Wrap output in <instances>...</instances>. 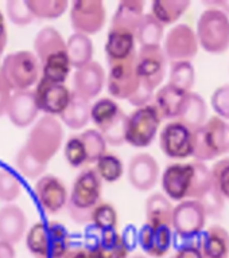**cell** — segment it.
Instances as JSON below:
<instances>
[{"instance_id":"6da1fadb","label":"cell","mask_w":229,"mask_h":258,"mask_svg":"<svg viewBox=\"0 0 229 258\" xmlns=\"http://www.w3.org/2000/svg\"><path fill=\"white\" fill-rule=\"evenodd\" d=\"M161 185L170 201H198L208 215H217L224 207V198L214 187L210 168L202 161L166 165Z\"/></svg>"},{"instance_id":"7a4b0ae2","label":"cell","mask_w":229,"mask_h":258,"mask_svg":"<svg viewBox=\"0 0 229 258\" xmlns=\"http://www.w3.org/2000/svg\"><path fill=\"white\" fill-rule=\"evenodd\" d=\"M103 181L93 168L82 169L73 180L66 203L73 222L86 225L90 222L92 211L101 202Z\"/></svg>"},{"instance_id":"3957f363","label":"cell","mask_w":229,"mask_h":258,"mask_svg":"<svg viewBox=\"0 0 229 258\" xmlns=\"http://www.w3.org/2000/svg\"><path fill=\"white\" fill-rule=\"evenodd\" d=\"M26 247L35 258H64L69 250V233L60 222H36L26 233Z\"/></svg>"},{"instance_id":"277c9868","label":"cell","mask_w":229,"mask_h":258,"mask_svg":"<svg viewBox=\"0 0 229 258\" xmlns=\"http://www.w3.org/2000/svg\"><path fill=\"white\" fill-rule=\"evenodd\" d=\"M225 153H229V124L221 117H208L194 131V160L205 163Z\"/></svg>"},{"instance_id":"5b68a950","label":"cell","mask_w":229,"mask_h":258,"mask_svg":"<svg viewBox=\"0 0 229 258\" xmlns=\"http://www.w3.org/2000/svg\"><path fill=\"white\" fill-rule=\"evenodd\" d=\"M64 128L58 118L53 116L40 117L30 129L24 147L40 160L49 164L62 147Z\"/></svg>"},{"instance_id":"8992f818","label":"cell","mask_w":229,"mask_h":258,"mask_svg":"<svg viewBox=\"0 0 229 258\" xmlns=\"http://www.w3.org/2000/svg\"><path fill=\"white\" fill-rule=\"evenodd\" d=\"M0 76L7 82L11 90L23 92L40 80V63L35 54L20 50L8 54L0 66Z\"/></svg>"},{"instance_id":"52a82bcc","label":"cell","mask_w":229,"mask_h":258,"mask_svg":"<svg viewBox=\"0 0 229 258\" xmlns=\"http://www.w3.org/2000/svg\"><path fill=\"white\" fill-rule=\"evenodd\" d=\"M90 121L103 135L107 144L120 147L125 144L127 114L111 97H103L90 106Z\"/></svg>"},{"instance_id":"ba28073f","label":"cell","mask_w":229,"mask_h":258,"mask_svg":"<svg viewBox=\"0 0 229 258\" xmlns=\"http://www.w3.org/2000/svg\"><path fill=\"white\" fill-rule=\"evenodd\" d=\"M198 46L210 54H222L229 48V16L221 10L206 7L197 22Z\"/></svg>"},{"instance_id":"9c48e42d","label":"cell","mask_w":229,"mask_h":258,"mask_svg":"<svg viewBox=\"0 0 229 258\" xmlns=\"http://www.w3.org/2000/svg\"><path fill=\"white\" fill-rule=\"evenodd\" d=\"M163 118L151 104L136 108L127 114L124 140L135 148H147L153 144Z\"/></svg>"},{"instance_id":"30bf717a","label":"cell","mask_w":229,"mask_h":258,"mask_svg":"<svg viewBox=\"0 0 229 258\" xmlns=\"http://www.w3.org/2000/svg\"><path fill=\"white\" fill-rule=\"evenodd\" d=\"M135 70L143 88L155 92L163 82L167 72V58L161 46L141 47L136 52Z\"/></svg>"},{"instance_id":"8fae6325","label":"cell","mask_w":229,"mask_h":258,"mask_svg":"<svg viewBox=\"0 0 229 258\" xmlns=\"http://www.w3.org/2000/svg\"><path fill=\"white\" fill-rule=\"evenodd\" d=\"M159 147L170 159L182 160L193 156L194 131L181 121H169L159 133Z\"/></svg>"},{"instance_id":"7c38bea8","label":"cell","mask_w":229,"mask_h":258,"mask_svg":"<svg viewBox=\"0 0 229 258\" xmlns=\"http://www.w3.org/2000/svg\"><path fill=\"white\" fill-rule=\"evenodd\" d=\"M69 14L73 30L86 36L100 32L107 20L105 6L101 0H74Z\"/></svg>"},{"instance_id":"4fadbf2b","label":"cell","mask_w":229,"mask_h":258,"mask_svg":"<svg viewBox=\"0 0 229 258\" xmlns=\"http://www.w3.org/2000/svg\"><path fill=\"white\" fill-rule=\"evenodd\" d=\"M205 207L198 201H182L173 210L171 229L184 239H192L202 233L206 223Z\"/></svg>"},{"instance_id":"5bb4252c","label":"cell","mask_w":229,"mask_h":258,"mask_svg":"<svg viewBox=\"0 0 229 258\" xmlns=\"http://www.w3.org/2000/svg\"><path fill=\"white\" fill-rule=\"evenodd\" d=\"M135 59H136V54L128 59L109 64L107 89L113 98L128 101L129 97L141 86L135 70Z\"/></svg>"},{"instance_id":"9a60e30c","label":"cell","mask_w":229,"mask_h":258,"mask_svg":"<svg viewBox=\"0 0 229 258\" xmlns=\"http://www.w3.org/2000/svg\"><path fill=\"white\" fill-rule=\"evenodd\" d=\"M198 40L196 31L188 24H177L174 26L165 38L163 52L170 62H179V60H190L197 55Z\"/></svg>"},{"instance_id":"2e32d148","label":"cell","mask_w":229,"mask_h":258,"mask_svg":"<svg viewBox=\"0 0 229 258\" xmlns=\"http://www.w3.org/2000/svg\"><path fill=\"white\" fill-rule=\"evenodd\" d=\"M38 205L44 213L57 214L66 207L69 191L64 180L56 175H43L34 187Z\"/></svg>"},{"instance_id":"e0dca14e","label":"cell","mask_w":229,"mask_h":258,"mask_svg":"<svg viewBox=\"0 0 229 258\" xmlns=\"http://www.w3.org/2000/svg\"><path fill=\"white\" fill-rule=\"evenodd\" d=\"M34 94L39 112L53 117L61 116L72 98V92L66 85L48 82L44 80L38 81Z\"/></svg>"},{"instance_id":"ac0fdd59","label":"cell","mask_w":229,"mask_h":258,"mask_svg":"<svg viewBox=\"0 0 229 258\" xmlns=\"http://www.w3.org/2000/svg\"><path fill=\"white\" fill-rule=\"evenodd\" d=\"M159 164L157 159L150 153H136L131 157L127 168L129 184L142 192L155 187L159 179Z\"/></svg>"},{"instance_id":"d6986e66","label":"cell","mask_w":229,"mask_h":258,"mask_svg":"<svg viewBox=\"0 0 229 258\" xmlns=\"http://www.w3.org/2000/svg\"><path fill=\"white\" fill-rule=\"evenodd\" d=\"M107 76L104 68L99 62L92 60L90 63L77 69L73 76V93L86 101L96 98L104 88Z\"/></svg>"},{"instance_id":"ffe728a7","label":"cell","mask_w":229,"mask_h":258,"mask_svg":"<svg viewBox=\"0 0 229 258\" xmlns=\"http://www.w3.org/2000/svg\"><path fill=\"white\" fill-rule=\"evenodd\" d=\"M142 250L151 258H165L173 245V229L169 226H142L138 234Z\"/></svg>"},{"instance_id":"44dd1931","label":"cell","mask_w":229,"mask_h":258,"mask_svg":"<svg viewBox=\"0 0 229 258\" xmlns=\"http://www.w3.org/2000/svg\"><path fill=\"white\" fill-rule=\"evenodd\" d=\"M12 124L18 128H27L38 120L39 108L36 104L35 94L32 90L15 92L8 102L7 112Z\"/></svg>"},{"instance_id":"7402d4cb","label":"cell","mask_w":229,"mask_h":258,"mask_svg":"<svg viewBox=\"0 0 229 258\" xmlns=\"http://www.w3.org/2000/svg\"><path fill=\"white\" fill-rule=\"evenodd\" d=\"M27 231V217L16 205L0 207V241L15 245L22 241Z\"/></svg>"},{"instance_id":"603a6c76","label":"cell","mask_w":229,"mask_h":258,"mask_svg":"<svg viewBox=\"0 0 229 258\" xmlns=\"http://www.w3.org/2000/svg\"><path fill=\"white\" fill-rule=\"evenodd\" d=\"M135 34L127 30L109 27L107 42H105V56L108 64L125 60L136 54L135 50Z\"/></svg>"},{"instance_id":"cb8c5ba5","label":"cell","mask_w":229,"mask_h":258,"mask_svg":"<svg viewBox=\"0 0 229 258\" xmlns=\"http://www.w3.org/2000/svg\"><path fill=\"white\" fill-rule=\"evenodd\" d=\"M196 243L202 258H229V233L222 226L212 225L202 230Z\"/></svg>"},{"instance_id":"d4e9b609","label":"cell","mask_w":229,"mask_h":258,"mask_svg":"<svg viewBox=\"0 0 229 258\" xmlns=\"http://www.w3.org/2000/svg\"><path fill=\"white\" fill-rule=\"evenodd\" d=\"M188 94L189 92H184L167 84L158 89L157 93H154L153 104L163 120H177L185 105Z\"/></svg>"},{"instance_id":"484cf974","label":"cell","mask_w":229,"mask_h":258,"mask_svg":"<svg viewBox=\"0 0 229 258\" xmlns=\"http://www.w3.org/2000/svg\"><path fill=\"white\" fill-rule=\"evenodd\" d=\"M145 16L143 0H123L117 4L116 11L111 20V27L127 30L136 34V28Z\"/></svg>"},{"instance_id":"4316f807","label":"cell","mask_w":229,"mask_h":258,"mask_svg":"<svg viewBox=\"0 0 229 258\" xmlns=\"http://www.w3.org/2000/svg\"><path fill=\"white\" fill-rule=\"evenodd\" d=\"M93 258H128L129 249L116 230L101 231L96 243L88 246Z\"/></svg>"},{"instance_id":"83f0119b","label":"cell","mask_w":229,"mask_h":258,"mask_svg":"<svg viewBox=\"0 0 229 258\" xmlns=\"http://www.w3.org/2000/svg\"><path fill=\"white\" fill-rule=\"evenodd\" d=\"M66 51V42L58 30L54 27H43L34 39V54L39 63L50 58L52 55Z\"/></svg>"},{"instance_id":"f1b7e54d","label":"cell","mask_w":229,"mask_h":258,"mask_svg":"<svg viewBox=\"0 0 229 258\" xmlns=\"http://www.w3.org/2000/svg\"><path fill=\"white\" fill-rule=\"evenodd\" d=\"M173 205L169 198L162 192L151 194L146 201V223L150 226L171 227Z\"/></svg>"},{"instance_id":"f546056e","label":"cell","mask_w":229,"mask_h":258,"mask_svg":"<svg viewBox=\"0 0 229 258\" xmlns=\"http://www.w3.org/2000/svg\"><path fill=\"white\" fill-rule=\"evenodd\" d=\"M66 52L72 68L80 69L93 60V43L90 36L74 32L66 42Z\"/></svg>"},{"instance_id":"4dcf8cb0","label":"cell","mask_w":229,"mask_h":258,"mask_svg":"<svg viewBox=\"0 0 229 258\" xmlns=\"http://www.w3.org/2000/svg\"><path fill=\"white\" fill-rule=\"evenodd\" d=\"M177 120L188 125L193 131L200 128L208 120V106L205 100L198 93L189 92L181 114Z\"/></svg>"},{"instance_id":"1f68e13d","label":"cell","mask_w":229,"mask_h":258,"mask_svg":"<svg viewBox=\"0 0 229 258\" xmlns=\"http://www.w3.org/2000/svg\"><path fill=\"white\" fill-rule=\"evenodd\" d=\"M90 102L81 97L76 96L72 92V98L69 102L68 108L65 109L60 118L68 128L77 131L85 128L90 121Z\"/></svg>"},{"instance_id":"d6a6232c","label":"cell","mask_w":229,"mask_h":258,"mask_svg":"<svg viewBox=\"0 0 229 258\" xmlns=\"http://www.w3.org/2000/svg\"><path fill=\"white\" fill-rule=\"evenodd\" d=\"M189 7V0H155L151 4L150 14L165 27L178 22Z\"/></svg>"},{"instance_id":"836d02e7","label":"cell","mask_w":229,"mask_h":258,"mask_svg":"<svg viewBox=\"0 0 229 258\" xmlns=\"http://www.w3.org/2000/svg\"><path fill=\"white\" fill-rule=\"evenodd\" d=\"M163 32H165V27L151 14H145L136 28L135 39L141 44V47L161 46Z\"/></svg>"},{"instance_id":"e575fe53","label":"cell","mask_w":229,"mask_h":258,"mask_svg":"<svg viewBox=\"0 0 229 258\" xmlns=\"http://www.w3.org/2000/svg\"><path fill=\"white\" fill-rule=\"evenodd\" d=\"M196 82V70L192 62L179 60V62H170L169 84L174 88L192 92V88Z\"/></svg>"},{"instance_id":"d590c367","label":"cell","mask_w":229,"mask_h":258,"mask_svg":"<svg viewBox=\"0 0 229 258\" xmlns=\"http://www.w3.org/2000/svg\"><path fill=\"white\" fill-rule=\"evenodd\" d=\"M95 171L101 179V181L115 183L123 176L124 173V164L120 157L115 153L105 152L99 160L95 163Z\"/></svg>"},{"instance_id":"8d00e7d4","label":"cell","mask_w":229,"mask_h":258,"mask_svg":"<svg viewBox=\"0 0 229 258\" xmlns=\"http://www.w3.org/2000/svg\"><path fill=\"white\" fill-rule=\"evenodd\" d=\"M15 164L20 175H23L27 179H36V177L43 176V173L48 169V164L38 160L24 145L16 153Z\"/></svg>"},{"instance_id":"74e56055","label":"cell","mask_w":229,"mask_h":258,"mask_svg":"<svg viewBox=\"0 0 229 258\" xmlns=\"http://www.w3.org/2000/svg\"><path fill=\"white\" fill-rule=\"evenodd\" d=\"M27 4L38 19H58L69 8L66 0H27Z\"/></svg>"},{"instance_id":"f35d334b","label":"cell","mask_w":229,"mask_h":258,"mask_svg":"<svg viewBox=\"0 0 229 258\" xmlns=\"http://www.w3.org/2000/svg\"><path fill=\"white\" fill-rule=\"evenodd\" d=\"M90 222L95 226V229L99 231H109L116 230L119 223V215L115 209V206L108 202H100L92 211Z\"/></svg>"},{"instance_id":"ab89813d","label":"cell","mask_w":229,"mask_h":258,"mask_svg":"<svg viewBox=\"0 0 229 258\" xmlns=\"http://www.w3.org/2000/svg\"><path fill=\"white\" fill-rule=\"evenodd\" d=\"M80 137L84 143L85 152L88 157V164L96 163L107 152V141L97 129H86L80 133Z\"/></svg>"},{"instance_id":"60d3db41","label":"cell","mask_w":229,"mask_h":258,"mask_svg":"<svg viewBox=\"0 0 229 258\" xmlns=\"http://www.w3.org/2000/svg\"><path fill=\"white\" fill-rule=\"evenodd\" d=\"M64 156L66 163L73 168H80L88 164V157L80 135H73L66 140L64 147Z\"/></svg>"},{"instance_id":"b9f144b4","label":"cell","mask_w":229,"mask_h":258,"mask_svg":"<svg viewBox=\"0 0 229 258\" xmlns=\"http://www.w3.org/2000/svg\"><path fill=\"white\" fill-rule=\"evenodd\" d=\"M22 194V184L15 173L8 169H0V202L12 203Z\"/></svg>"},{"instance_id":"7bdbcfd3","label":"cell","mask_w":229,"mask_h":258,"mask_svg":"<svg viewBox=\"0 0 229 258\" xmlns=\"http://www.w3.org/2000/svg\"><path fill=\"white\" fill-rule=\"evenodd\" d=\"M8 19L15 26H28L34 22V15L28 7L27 0H8L6 4Z\"/></svg>"},{"instance_id":"ee69618b","label":"cell","mask_w":229,"mask_h":258,"mask_svg":"<svg viewBox=\"0 0 229 258\" xmlns=\"http://www.w3.org/2000/svg\"><path fill=\"white\" fill-rule=\"evenodd\" d=\"M214 187L224 199H229V157H222L210 168Z\"/></svg>"},{"instance_id":"f6af8a7d","label":"cell","mask_w":229,"mask_h":258,"mask_svg":"<svg viewBox=\"0 0 229 258\" xmlns=\"http://www.w3.org/2000/svg\"><path fill=\"white\" fill-rule=\"evenodd\" d=\"M212 108L218 117L229 120V85L220 86L212 94Z\"/></svg>"},{"instance_id":"bcb514c9","label":"cell","mask_w":229,"mask_h":258,"mask_svg":"<svg viewBox=\"0 0 229 258\" xmlns=\"http://www.w3.org/2000/svg\"><path fill=\"white\" fill-rule=\"evenodd\" d=\"M173 258H202V254L200 249H198L197 243L193 242V243L181 246L177 250V253L174 254Z\"/></svg>"},{"instance_id":"7dc6e473","label":"cell","mask_w":229,"mask_h":258,"mask_svg":"<svg viewBox=\"0 0 229 258\" xmlns=\"http://www.w3.org/2000/svg\"><path fill=\"white\" fill-rule=\"evenodd\" d=\"M11 89L7 85V82L0 76V117L4 116L7 112L8 102L11 100Z\"/></svg>"},{"instance_id":"c3c4849f","label":"cell","mask_w":229,"mask_h":258,"mask_svg":"<svg viewBox=\"0 0 229 258\" xmlns=\"http://www.w3.org/2000/svg\"><path fill=\"white\" fill-rule=\"evenodd\" d=\"M6 46H7V27H6L3 14L0 12V59H2V54L6 50Z\"/></svg>"},{"instance_id":"681fc988","label":"cell","mask_w":229,"mask_h":258,"mask_svg":"<svg viewBox=\"0 0 229 258\" xmlns=\"http://www.w3.org/2000/svg\"><path fill=\"white\" fill-rule=\"evenodd\" d=\"M64 258H93L92 253H90V250L89 247H80V249H74V250H69L66 255Z\"/></svg>"},{"instance_id":"f907efd6","label":"cell","mask_w":229,"mask_h":258,"mask_svg":"<svg viewBox=\"0 0 229 258\" xmlns=\"http://www.w3.org/2000/svg\"><path fill=\"white\" fill-rule=\"evenodd\" d=\"M0 258H16L14 245L0 241Z\"/></svg>"},{"instance_id":"816d5d0a","label":"cell","mask_w":229,"mask_h":258,"mask_svg":"<svg viewBox=\"0 0 229 258\" xmlns=\"http://www.w3.org/2000/svg\"><path fill=\"white\" fill-rule=\"evenodd\" d=\"M206 7H214L221 10L225 15H229V0H217V2H204Z\"/></svg>"},{"instance_id":"f5cc1de1","label":"cell","mask_w":229,"mask_h":258,"mask_svg":"<svg viewBox=\"0 0 229 258\" xmlns=\"http://www.w3.org/2000/svg\"><path fill=\"white\" fill-rule=\"evenodd\" d=\"M129 258H147V255H145V254H133L132 257Z\"/></svg>"},{"instance_id":"db71d44e","label":"cell","mask_w":229,"mask_h":258,"mask_svg":"<svg viewBox=\"0 0 229 258\" xmlns=\"http://www.w3.org/2000/svg\"><path fill=\"white\" fill-rule=\"evenodd\" d=\"M170 258H173V257H170Z\"/></svg>"}]
</instances>
